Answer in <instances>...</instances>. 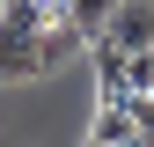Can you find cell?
I'll list each match as a JSON object with an SVG mask.
<instances>
[{"label":"cell","mask_w":154,"mask_h":147,"mask_svg":"<svg viewBox=\"0 0 154 147\" xmlns=\"http://www.w3.org/2000/svg\"><path fill=\"white\" fill-rule=\"evenodd\" d=\"M44 0H8L0 8V88L44 74Z\"/></svg>","instance_id":"obj_1"},{"label":"cell","mask_w":154,"mask_h":147,"mask_svg":"<svg viewBox=\"0 0 154 147\" xmlns=\"http://www.w3.org/2000/svg\"><path fill=\"white\" fill-rule=\"evenodd\" d=\"M147 147H154V140H147Z\"/></svg>","instance_id":"obj_7"},{"label":"cell","mask_w":154,"mask_h":147,"mask_svg":"<svg viewBox=\"0 0 154 147\" xmlns=\"http://www.w3.org/2000/svg\"><path fill=\"white\" fill-rule=\"evenodd\" d=\"M132 110H140V125H147V140H154V81L140 88V96H132Z\"/></svg>","instance_id":"obj_6"},{"label":"cell","mask_w":154,"mask_h":147,"mask_svg":"<svg viewBox=\"0 0 154 147\" xmlns=\"http://www.w3.org/2000/svg\"><path fill=\"white\" fill-rule=\"evenodd\" d=\"M110 8H118V0H73V22L88 30V44L103 37V22H110Z\"/></svg>","instance_id":"obj_5"},{"label":"cell","mask_w":154,"mask_h":147,"mask_svg":"<svg viewBox=\"0 0 154 147\" xmlns=\"http://www.w3.org/2000/svg\"><path fill=\"white\" fill-rule=\"evenodd\" d=\"M103 37H110V44H125V52L154 44V0H118L110 22H103Z\"/></svg>","instance_id":"obj_3"},{"label":"cell","mask_w":154,"mask_h":147,"mask_svg":"<svg viewBox=\"0 0 154 147\" xmlns=\"http://www.w3.org/2000/svg\"><path fill=\"white\" fill-rule=\"evenodd\" d=\"M88 140L95 147H147V125H140V110H132V96H103Z\"/></svg>","instance_id":"obj_2"},{"label":"cell","mask_w":154,"mask_h":147,"mask_svg":"<svg viewBox=\"0 0 154 147\" xmlns=\"http://www.w3.org/2000/svg\"><path fill=\"white\" fill-rule=\"evenodd\" d=\"M88 147H95V140H88Z\"/></svg>","instance_id":"obj_8"},{"label":"cell","mask_w":154,"mask_h":147,"mask_svg":"<svg viewBox=\"0 0 154 147\" xmlns=\"http://www.w3.org/2000/svg\"><path fill=\"white\" fill-rule=\"evenodd\" d=\"M147 81H154V44H140V52H125V96H140Z\"/></svg>","instance_id":"obj_4"}]
</instances>
